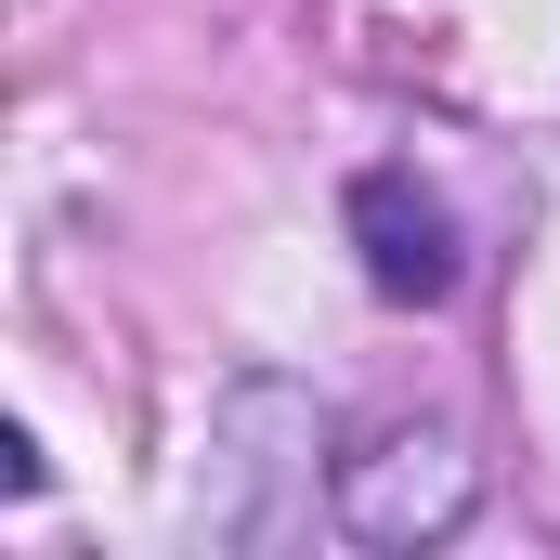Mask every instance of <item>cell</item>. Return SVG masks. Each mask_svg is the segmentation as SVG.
<instances>
[{
	"label": "cell",
	"instance_id": "cell-1",
	"mask_svg": "<svg viewBox=\"0 0 560 560\" xmlns=\"http://www.w3.org/2000/svg\"><path fill=\"white\" fill-rule=\"evenodd\" d=\"M469 495H482V469L443 418H392L365 456H339V522L365 548H443L469 522Z\"/></svg>",
	"mask_w": 560,
	"mask_h": 560
},
{
	"label": "cell",
	"instance_id": "cell-2",
	"mask_svg": "<svg viewBox=\"0 0 560 560\" xmlns=\"http://www.w3.org/2000/svg\"><path fill=\"white\" fill-rule=\"evenodd\" d=\"M352 248H365V287L378 300H456V222L443 196H418V170H352Z\"/></svg>",
	"mask_w": 560,
	"mask_h": 560
}]
</instances>
